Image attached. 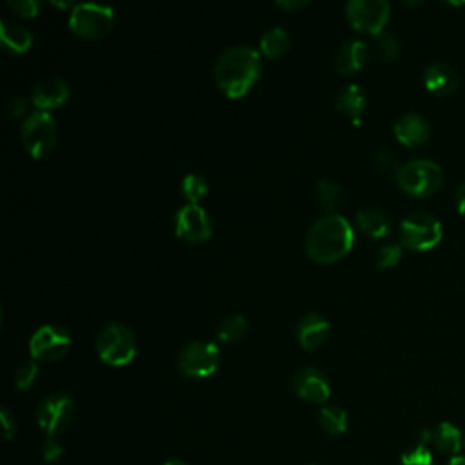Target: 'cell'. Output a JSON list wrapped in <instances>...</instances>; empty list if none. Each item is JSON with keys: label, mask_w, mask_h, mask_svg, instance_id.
Returning a JSON list of instances; mask_svg holds the SVG:
<instances>
[{"label": "cell", "mask_w": 465, "mask_h": 465, "mask_svg": "<svg viewBox=\"0 0 465 465\" xmlns=\"http://www.w3.org/2000/svg\"><path fill=\"white\" fill-rule=\"evenodd\" d=\"M214 80L229 98H242L251 91L262 75L260 53L250 46L225 50L214 62Z\"/></svg>", "instance_id": "1"}, {"label": "cell", "mask_w": 465, "mask_h": 465, "mask_svg": "<svg viewBox=\"0 0 465 465\" xmlns=\"http://www.w3.org/2000/svg\"><path fill=\"white\" fill-rule=\"evenodd\" d=\"M355 231L342 214L331 213L316 220L305 237V253L316 264H334L351 253Z\"/></svg>", "instance_id": "2"}, {"label": "cell", "mask_w": 465, "mask_h": 465, "mask_svg": "<svg viewBox=\"0 0 465 465\" xmlns=\"http://www.w3.org/2000/svg\"><path fill=\"white\" fill-rule=\"evenodd\" d=\"M98 359L111 368H124L137 357V338L124 324H107L96 336Z\"/></svg>", "instance_id": "3"}, {"label": "cell", "mask_w": 465, "mask_h": 465, "mask_svg": "<svg viewBox=\"0 0 465 465\" xmlns=\"http://www.w3.org/2000/svg\"><path fill=\"white\" fill-rule=\"evenodd\" d=\"M442 237L440 220L425 211L411 213L400 223V242L413 251H429L440 244Z\"/></svg>", "instance_id": "4"}, {"label": "cell", "mask_w": 465, "mask_h": 465, "mask_svg": "<svg viewBox=\"0 0 465 465\" xmlns=\"http://www.w3.org/2000/svg\"><path fill=\"white\" fill-rule=\"evenodd\" d=\"M397 182L411 196L425 198L434 195L443 182V169L433 160H413L397 171Z\"/></svg>", "instance_id": "5"}, {"label": "cell", "mask_w": 465, "mask_h": 465, "mask_svg": "<svg viewBox=\"0 0 465 465\" xmlns=\"http://www.w3.org/2000/svg\"><path fill=\"white\" fill-rule=\"evenodd\" d=\"M57 124L48 111L32 113L23 124V142L26 151L41 160L48 157L57 144Z\"/></svg>", "instance_id": "6"}, {"label": "cell", "mask_w": 465, "mask_h": 465, "mask_svg": "<svg viewBox=\"0 0 465 465\" xmlns=\"http://www.w3.org/2000/svg\"><path fill=\"white\" fill-rule=\"evenodd\" d=\"M391 5L386 0H349L345 5V17L357 32L368 35L384 33L389 23Z\"/></svg>", "instance_id": "7"}, {"label": "cell", "mask_w": 465, "mask_h": 465, "mask_svg": "<svg viewBox=\"0 0 465 465\" xmlns=\"http://www.w3.org/2000/svg\"><path fill=\"white\" fill-rule=\"evenodd\" d=\"M218 347L207 340H195L184 345L178 355V371L187 378H207L218 369Z\"/></svg>", "instance_id": "8"}, {"label": "cell", "mask_w": 465, "mask_h": 465, "mask_svg": "<svg viewBox=\"0 0 465 465\" xmlns=\"http://www.w3.org/2000/svg\"><path fill=\"white\" fill-rule=\"evenodd\" d=\"M114 23V12L102 5H77L69 14V30L84 39H100L107 35Z\"/></svg>", "instance_id": "9"}, {"label": "cell", "mask_w": 465, "mask_h": 465, "mask_svg": "<svg viewBox=\"0 0 465 465\" xmlns=\"http://www.w3.org/2000/svg\"><path fill=\"white\" fill-rule=\"evenodd\" d=\"M71 347V334L60 325H42L30 340V353L35 362H57Z\"/></svg>", "instance_id": "10"}, {"label": "cell", "mask_w": 465, "mask_h": 465, "mask_svg": "<svg viewBox=\"0 0 465 465\" xmlns=\"http://www.w3.org/2000/svg\"><path fill=\"white\" fill-rule=\"evenodd\" d=\"M75 415V402L66 393H55L44 398L37 407V422L39 427L50 436L62 433L73 420Z\"/></svg>", "instance_id": "11"}, {"label": "cell", "mask_w": 465, "mask_h": 465, "mask_svg": "<svg viewBox=\"0 0 465 465\" xmlns=\"http://www.w3.org/2000/svg\"><path fill=\"white\" fill-rule=\"evenodd\" d=\"M177 237L187 244H202L211 239L213 225L209 214L198 204H186L175 214Z\"/></svg>", "instance_id": "12"}, {"label": "cell", "mask_w": 465, "mask_h": 465, "mask_svg": "<svg viewBox=\"0 0 465 465\" xmlns=\"http://www.w3.org/2000/svg\"><path fill=\"white\" fill-rule=\"evenodd\" d=\"M295 393L309 404H325L331 397V384L327 377L316 368H304L293 378Z\"/></svg>", "instance_id": "13"}, {"label": "cell", "mask_w": 465, "mask_h": 465, "mask_svg": "<svg viewBox=\"0 0 465 465\" xmlns=\"http://www.w3.org/2000/svg\"><path fill=\"white\" fill-rule=\"evenodd\" d=\"M71 89L66 80L59 77H50L35 84L32 91V102L39 111H50L60 107L69 98Z\"/></svg>", "instance_id": "14"}, {"label": "cell", "mask_w": 465, "mask_h": 465, "mask_svg": "<svg viewBox=\"0 0 465 465\" xmlns=\"http://www.w3.org/2000/svg\"><path fill=\"white\" fill-rule=\"evenodd\" d=\"M395 137L400 144L407 148H418L431 137V126L418 113H406L397 121Z\"/></svg>", "instance_id": "15"}, {"label": "cell", "mask_w": 465, "mask_h": 465, "mask_svg": "<svg viewBox=\"0 0 465 465\" xmlns=\"http://www.w3.org/2000/svg\"><path fill=\"white\" fill-rule=\"evenodd\" d=\"M460 82L458 71L447 62H434L424 71V86L436 96H449L456 91Z\"/></svg>", "instance_id": "16"}, {"label": "cell", "mask_w": 465, "mask_h": 465, "mask_svg": "<svg viewBox=\"0 0 465 465\" xmlns=\"http://www.w3.org/2000/svg\"><path fill=\"white\" fill-rule=\"evenodd\" d=\"M329 333H331L329 320L318 313H309L300 320L296 329V338L304 349L313 351V349H318L327 340Z\"/></svg>", "instance_id": "17"}, {"label": "cell", "mask_w": 465, "mask_h": 465, "mask_svg": "<svg viewBox=\"0 0 465 465\" xmlns=\"http://www.w3.org/2000/svg\"><path fill=\"white\" fill-rule=\"evenodd\" d=\"M368 57H369V46L364 41L353 39L340 46L334 66L342 75H353L366 66Z\"/></svg>", "instance_id": "18"}, {"label": "cell", "mask_w": 465, "mask_h": 465, "mask_svg": "<svg viewBox=\"0 0 465 465\" xmlns=\"http://www.w3.org/2000/svg\"><path fill=\"white\" fill-rule=\"evenodd\" d=\"M0 44L14 55H23L33 46V33L12 21H0Z\"/></svg>", "instance_id": "19"}, {"label": "cell", "mask_w": 465, "mask_h": 465, "mask_svg": "<svg viewBox=\"0 0 465 465\" xmlns=\"http://www.w3.org/2000/svg\"><path fill=\"white\" fill-rule=\"evenodd\" d=\"M368 100L359 84L343 86L336 95V107L353 119L355 126H360V116L366 111Z\"/></svg>", "instance_id": "20"}, {"label": "cell", "mask_w": 465, "mask_h": 465, "mask_svg": "<svg viewBox=\"0 0 465 465\" xmlns=\"http://www.w3.org/2000/svg\"><path fill=\"white\" fill-rule=\"evenodd\" d=\"M357 223L362 232L371 239H384L391 231L389 216L377 207H364L357 213Z\"/></svg>", "instance_id": "21"}, {"label": "cell", "mask_w": 465, "mask_h": 465, "mask_svg": "<svg viewBox=\"0 0 465 465\" xmlns=\"http://www.w3.org/2000/svg\"><path fill=\"white\" fill-rule=\"evenodd\" d=\"M289 48H291V37L280 26L268 30L260 39V51L268 59H280L289 51Z\"/></svg>", "instance_id": "22"}, {"label": "cell", "mask_w": 465, "mask_h": 465, "mask_svg": "<svg viewBox=\"0 0 465 465\" xmlns=\"http://www.w3.org/2000/svg\"><path fill=\"white\" fill-rule=\"evenodd\" d=\"M433 442L436 445V449L443 454H451L452 458L458 456V451L461 449V433L456 425L443 422L440 424L434 433H433Z\"/></svg>", "instance_id": "23"}, {"label": "cell", "mask_w": 465, "mask_h": 465, "mask_svg": "<svg viewBox=\"0 0 465 465\" xmlns=\"http://www.w3.org/2000/svg\"><path fill=\"white\" fill-rule=\"evenodd\" d=\"M248 320L242 315H229L220 322L216 336L225 343H235L248 334Z\"/></svg>", "instance_id": "24"}, {"label": "cell", "mask_w": 465, "mask_h": 465, "mask_svg": "<svg viewBox=\"0 0 465 465\" xmlns=\"http://www.w3.org/2000/svg\"><path fill=\"white\" fill-rule=\"evenodd\" d=\"M318 422L327 434L338 436L347 429V413L338 406H325L320 409Z\"/></svg>", "instance_id": "25"}, {"label": "cell", "mask_w": 465, "mask_h": 465, "mask_svg": "<svg viewBox=\"0 0 465 465\" xmlns=\"http://www.w3.org/2000/svg\"><path fill=\"white\" fill-rule=\"evenodd\" d=\"M433 440V433L424 429L420 433V438L416 442V445L404 452L402 456V465H434V460H433V454L429 451V442Z\"/></svg>", "instance_id": "26"}, {"label": "cell", "mask_w": 465, "mask_h": 465, "mask_svg": "<svg viewBox=\"0 0 465 465\" xmlns=\"http://www.w3.org/2000/svg\"><path fill=\"white\" fill-rule=\"evenodd\" d=\"M316 200L325 211H334L342 200V187L333 180H320L316 184Z\"/></svg>", "instance_id": "27"}, {"label": "cell", "mask_w": 465, "mask_h": 465, "mask_svg": "<svg viewBox=\"0 0 465 465\" xmlns=\"http://www.w3.org/2000/svg\"><path fill=\"white\" fill-rule=\"evenodd\" d=\"M207 180L200 175H186L182 180V195L187 200V204H198L200 198H204L207 195Z\"/></svg>", "instance_id": "28"}, {"label": "cell", "mask_w": 465, "mask_h": 465, "mask_svg": "<svg viewBox=\"0 0 465 465\" xmlns=\"http://www.w3.org/2000/svg\"><path fill=\"white\" fill-rule=\"evenodd\" d=\"M373 48L377 51V55L384 60H395L400 53V41L393 35V33H380L375 37V42H373Z\"/></svg>", "instance_id": "29"}, {"label": "cell", "mask_w": 465, "mask_h": 465, "mask_svg": "<svg viewBox=\"0 0 465 465\" xmlns=\"http://www.w3.org/2000/svg\"><path fill=\"white\" fill-rule=\"evenodd\" d=\"M39 377V364L35 360H28L24 362L15 375V384L19 391H26L30 388H33V384L37 382Z\"/></svg>", "instance_id": "30"}, {"label": "cell", "mask_w": 465, "mask_h": 465, "mask_svg": "<svg viewBox=\"0 0 465 465\" xmlns=\"http://www.w3.org/2000/svg\"><path fill=\"white\" fill-rule=\"evenodd\" d=\"M402 260V248L398 244L382 246L375 257V264L378 269L395 268Z\"/></svg>", "instance_id": "31"}, {"label": "cell", "mask_w": 465, "mask_h": 465, "mask_svg": "<svg viewBox=\"0 0 465 465\" xmlns=\"http://www.w3.org/2000/svg\"><path fill=\"white\" fill-rule=\"evenodd\" d=\"M8 6L12 12H15L17 15H21L24 19L37 17L39 10H41V3H37V0H10Z\"/></svg>", "instance_id": "32"}, {"label": "cell", "mask_w": 465, "mask_h": 465, "mask_svg": "<svg viewBox=\"0 0 465 465\" xmlns=\"http://www.w3.org/2000/svg\"><path fill=\"white\" fill-rule=\"evenodd\" d=\"M62 454H64V447H62L55 438H48L46 443H44V447H42V456H44V460H46L48 463H55V461H59V460L62 458Z\"/></svg>", "instance_id": "33"}, {"label": "cell", "mask_w": 465, "mask_h": 465, "mask_svg": "<svg viewBox=\"0 0 465 465\" xmlns=\"http://www.w3.org/2000/svg\"><path fill=\"white\" fill-rule=\"evenodd\" d=\"M28 109H30V104H28V98H24V96H14L8 102V114L12 116V119L24 116L28 113Z\"/></svg>", "instance_id": "34"}, {"label": "cell", "mask_w": 465, "mask_h": 465, "mask_svg": "<svg viewBox=\"0 0 465 465\" xmlns=\"http://www.w3.org/2000/svg\"><path fill=\"white\" fill-rule=\"evenodd\" d=\"M0 420H3V427H5V438L6 440H12L15 436V431H17V424H15V418L12 416V413L5 407L3 411H0Z\"/></svg>", "instance_id": "35"}, {"label": "cell", "mask_w": 465, "mask_h": 465, "mask_svg": "<svg viewBox=\"0 0 465 465\" xmlns=\"http://www.w3.org/2000/svg\"><path fill=\"white\" fill-rule=\"evenodd\" d=\"M377 166L380 169H384V171H393V169L398 171L400 169V168H397L398 164H397V159H395V155L391 151H380L377 155Z\"/></svg>", "instance_id": "36"}, {"label": "cell", "mask_w": 465, "mask_h": 465, "mask_svg": "<svg viewBox=\"0 0 465 465\" xmlns=\"http://www.w3.org/2000/svg\"><path fill=\"white\" fill-rule=\"evenodd\" d=\"M277 8H282L286 12H298L305 6H309L307 0H278V3H275Z\"/></svg>", "instance_id": "37"}, {"label": "cell", "mask_w": 465, "mask_h": 465, "mask_svg": "<svg viewBox=\"0 0 465 465\" xmlns=\"http://www.w3.org/2000/svg\"><path fill=\"white\" fill-rule=\"evenodd\" d=\"M456 207L465 216V182L460 186V189L456 193Z\"/></svg>", "instance_id": "38"}, {"label": "cell", "mask_w": 465, "mask_h": 465, "mask_svg": "<svg viewBox=\"0 0 465 465\" xmlns=\"http://www.w3.org/2000/svg\"><path fill=\"white\" fill-rule=\"evenodd\" d=\"M447 465H465V458L463 456H454L449 460Z\"/></svg>", "instance_id": "39"}, {"label": "cell", "mask_w": 465, "mask_h": 465, "mask_svg": "<svg viewBox=\"0 0 465 465\" xmlns=\"http://www.w3.org/2000/svg\"><path fill=\"white\" fill-rule=\"evenodd\" d=\"M51 5H53L55 8H62V10H64V8H71V10H73V8L77 6V5H73V3H51Z\"/></svg>", "instance_id": "40"}, {"label": "cell", "mask_w": 465, "mask_h": 465, "mask_svg": "<svg viewBox=\"0 0 465 465\" xmlns=\"http://www.w3.org/2000/svg\"><path fill=\"white\" fill-rule=\"evenodd\" d=\"M164 465H187V463L182 461V460H169V461H166Z\"/></svg>", "instance_id": "41"}, {"label": "cell", "mask_w": 465, "mask_h": 465, "mask_svg": "<svg viewBox=\"0 0 465 465\" xmlns=\"http://www.w3.org/2000/svg\"><path fill=\"white\" fill-rule=\"evenodd\" d=\"M463 445H465V440H463Z\"/></svg>", "instance_id": "42"}]
</instances>
